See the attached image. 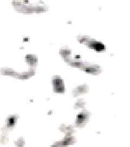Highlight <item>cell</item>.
<instances>
[{
  "label": "cell",
  "instance_id": "6da1fadb",
  "mask_svg": "<svg viewBox=\"0 0 130 147\" xmlns=\"http://www.w3.org/2000/svg\"><path fill=\"white\" fill-rule=\"evenodd\" d=\"M90 113L87 111L84 110L79 113L77 116L75 125L78 127L84 126L89 121Z\"/></svg>",
  "mask_w": 130,
  "mask_h": 147
},
{
  "label": "cell",
  "instance_id": "7a4b0ae2",
  "mask_svg": "<svg viewBox=\"0 0 130 147\" xmlns=\"http://www.w3.org/2000/svg\"><path fill=\"white\" fill-rule=\"evenodd\" d=\"M75 141V139L71 135L66 136L62 140L54 143L51 147H66L69 145L73 144Z\"/></svg>",
  "mask_w": 130,
  "mask_h": 147
},
{
  "label": "cell",
  "instance_id": "3957f363",
  "mask_svg": "<svg viewBox=\"0 0 130 147\" xmlns=\"http://www.w3.org/2000/svg\"><path fill=\"white\" fill-rule=\"evenodd\" d=\"M89 47L93 49L98 51H104L106 49L105 46L101 42H98L93 39L89 38V39L85 42Z\"/></svg>",
  "mask_w": 130,
  "mask_h": 147
},
{
  "label": "cell",
  "instance_id": "277c9868",
  "mask_svg": "<svg viewBox=\"0 0 130 147\" xmlns=\"http://www.w3.org/2000/svg\"><path fill=\"white\" fill-rule=\"evenodd\" d=\"M83 71L92 74H98L101 72V68L100 66L97 64H92L85 63V64L81 68Z\"/></svg>",
  "mask_w": 130,
  "mask_h": 147
},
{
  "label": "cell",
  "instance_id": "5b68a950",
  "mask_svg": "<svg viewBox=\"0 0 130 147\" xmlns=\"http://www.w3.org/2000/svg\"><path fill=\"white\" fill-rule=\"evenodd\" d=\"M89 90V86L86 84H82L76 87L72 90V94L74 96L83 94L88 92Z\"/></svg>",
  "mask_w": 130,
  "mask_h": 147
},
{
  "label": "cell",
  "instance_id": "8992f818",
  "mask_svg": "<svg viewBox=\"0 0 130 147\" xmlns=\"http://www.w3.org/2000/svg\"><path fill=\"white\" fill-rule=\"evenodd\" d=\"M52 84L53 85V88L64 87L63 81L62 78L59 76H53L52 78Z\"/></svg>",
  "mask_w": 130,
  "mask_h": 147
},
{
  "label": "cell",
  "instance_id": "52a82bcc",
  "mask_svg": "<svg viewBox=\"0 0 130 147\" xmlns=\"http://www.w3.org/2000/svg\"><path fill=\"white\" fill-rule=\"evenodd\" d=\"M65 61L66 62L68 63V64L71 65V66L74 67H78V68H81L82 67H83L86 63L82 62V61H80L72 60L69 58H68L66 60H65Z\"/></svg>",
  "mask_w": 130,
  "mask_h": 147
},
{
  "label": "cell",
  "instance_id": "ba28073f",
  "mask_svg": "<svg viewBox=\"0 0 130 147\" xmlns=\"http://www.w3.org/2000/svg\"><path fill=\"white\" fill-rule=\"evenodd\" d=\"M71 49L67 47H62L59 50V53L63 57L64 60H66L69 58V56L71 55Z\"/></svg>",
  "mask_w": 130,
  "mask_h": 147
},
{
  "label": "cell",
  "instance_id": "9c48e42d",
  "mask_svg": "<svg viewBox=\"0 0 130 147\" xmlns=\"http://www.w3.org/2000/svg\"><path fill=\"white\" fill-rule=\"evenodd\" d=\"M26 61L30 65L34 67L37 64V57L35 55H28L26 56Z\"/></svg>",
  "mask_w": 130,
  "mask_h": 147
},
{
  "label": "cell",
  "instance_id": "30bf717a",
  "mask_svg": "<svg viewBox=\"0 0 130 147\" xmlns=\"http://www.w3.org/2000/svg\"><path fill=\"white\" fill-rule=\"evenodd\" d=\"M60 130L66 134V136H69L73 131V126L67 125H61L60 126Z\"/></svg>",
  "mask_w": 130,
  "mask_h": 147
},
{
  "label": "cell",
  "instance_id": "8fae6325",
  "mask_svg": "<svg viewBox=\"0 0 130 147\" xmlns=\"http://www.w3.org/2000/svg\"><path fill=\"white\" fill-rule=\"evenodd\" d=\"M34 74H35V71L34 70H31L27 73L16 74L15 76L18 79H26L30 78Z\"/></svg>",
  "mask_w": 130,
  "mask_h": 147
},
{
  "label": "cell",
  "instance_id": "7c38bea8",
  "mask_svg": "<svg viewBox=\"0 0 130 147\" xmlns=\"http://www.w3.org/2000/svg\"><path fill=\"white\" fill-rule=\"evenodd\" d=\"M85 104H86L85 101L82 99H80L77 100V102L75 103L74 107V109H83L85 106Z\"/></svg>",
  "mask_w": 130,
  "mask_h": 147
},
{
  "label": "cell",
  "instance_id": "4fadbf2b",
  "mask_svg": "<svg viewBox=\"0 0 130 147\" xmlns=\"http://www.w3.org/2000/svg\"><path fill=\"white\" fill-rule=\"evenodd\" d=\"M17 117L15 116H13L9 118H8V120L7 121V125L8 127H11L13 126L15 123L16 121Z\"/></svg>",
  "mask_w": 130,
  "mask_h": 147
},
{
  "label": "cell",
  "instance_id": "5bb4252c",
  "mask_svg": "<svg viewBox=\"0 0 130 147\" xmlns=\"http://www.w3.org/2000/svg\"><path fill=\"white\" fill-rule=\"evenodd\" d=\"M2 73L5 74V75H14L15 76L17 73L15 71L12 69L7 68L3 69L2 71Z\"/></svg>",
  "mask_w": 130,
  "mask_h": 147
},
{
  "label": "cell",
  "instance_id": "9a60e30c",
  "mask_svg": "<svg viewBox=\"0 0 130 147\" xmlns=\"http://www.w3.org/2000/svg\"><path fill=\"white\" fill-rule=\"evenodd\" d=\"M15 144L17 147H23L25 144V141L23 138H20L16 141Z\"/></svg>",
  "mask_w": 130,
  "mask_h": 147
},
{
  "label": "cell",
  "instance_id": "2e32d148",
  "mask_svg": "<svg viewBox=\"0 0 130 147\" xmlns=\"http://www.w3.org/2000/svg\"><path fill=\"white\" fill-rule=\"evenodd\" d=\"M89 38L90 37L86 36H78V40H79V42H80L85 43L89 39Z\"/></svg>",
  "mask_w": 130,
  "mask_h": 147
}]
</instances>
